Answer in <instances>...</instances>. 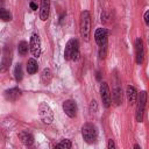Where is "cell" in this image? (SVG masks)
Returning a JSON list of instances; mask_svg holds the SVG:
<instances>
[{
  "mask_svg": "<svg viewBox=\"0 0 149 149\" xmlns=\"http://www.w3.org/2000/svg\"><path fill=\"white\" fill-rule=\"evenodd\" d=\"M79 31L83 40L87 42L90 40V34H91V15L88 10H84L80 13Z\"/></svg>",
  "mask_w": 149,
  "mask_h": 149,
  "instance_id": "1",
  "label": "cell"
},
{
  "mask_svg": "<svg viewBox=\"0 0 149 149\" xmlns=\"http://www.w3.org/2000/svg\"><path fill=\"white\" fill-rule=\"evenodd\" d=\"M107 148H108V149H114V148H115V143H114V141H113L112 139H109V140H108Z\"/></svg>",
  "mask_w": 149,
  "mask_h": 149,
  "instance_id": "25",
  "label": "cell"
},
{
  "mask_svg": "<svg viewBox=\"0 0 149 149\" xmlns=\"http://www.w3.org/2000/svg\"><path fill=\"white\" fill-rule=\"evenodd\" d=\"M14 77H15V79H16L17 81L22 80L23 71H22V65H21L20 63H19V64H16V65H15V68H14Z\"/></svg>",
  "mask_w": 149,
  "mask_h": 149,
  "instance_id": "20",
  "label": "cell"
},
{
  "mask_svg": "<svg viewBox=\"0 0 149 149\" xmlns=\"http://www.w3.org/2000/svg\"><path fill=\"white\" fill-rule=\"evenodd\" d=\"M29 6H30V8H31L33 10H36V9H37V5H36L35 2H30Z\"/></svg>",
  "mask_w": 149,
  "mask_h": 149,
  "instance_id": "27",
  "label": "cell"
},
{
  "mask_svg": "<svg viewBox=\"0 0 149 149\" xmlns=\"http://www.w3.org/2000/svg\"><path fill=\"white\" fill-rule=\"evenodd\" d=\"M12 17H13V16H12V13H10L9 10H7V9H5V8H2V7H0V20L7 22V21H10Z\"/></svg>",
  "mask_w": 149,
  "mask_h": 149,
  "instance_id": "19",
  "label": "cell"
},
{
  "mask_svg": "<svg viewBox=\"0 0 149 149\" xmlns=\"http://www.w3.org/2000/svg\"><path fill=\"white\" fill-rule=\"evenodd\" d=\"M19 137L24 146H31L34 143V136L28 132H21L19 134Z\"/></svg>",
  "mask_w": 149,
  "mask_h": 149,
  "instance_id": "15",
  "label": "cell"
},
{
  "mask_svg": "<svg viewBox=\"0 0 149 149\" xmlns=\"http://www.w3.org/2000/svg\"><path fill=\"white\" fill-rule=\"evenodd\" d=\"M51 79H52V72H51L50 69L45 68L42 71V73H41V80H42L43 85H49L50 81H51Z\"/></svg>",
  "mask_w": 149,
  "mask_h": 149,
  "instance_id": "18",
  "label": "cell"
},
{
  "mask_svg": "<svg viewBox=\"0 0 149 149\" xmlns=\"http://www.w3.org/2000/svg\"><path fill=\"white\" fill-rule=\"evenodd\" d=\"M28 43L26 42V41H21L20 43H19V45H17V50H19V54L21 55V56H24V55H27V52H28Z\"/></svg>",
  "mask_w": 149,
  "mask_h": 149,
  "instance_id": "21",
  "label": "cell"
},
{
  "mask_svg": "<svg viewBox=\"0 0 149 149\" xmlns=\"http://www.w3.org/2000/svg\"><path fill=\"white\" fill-rule=\"evenodd\" d=\"M37 70H38L37 61L35 58H29L28 63H27V72H28V74H34V73L37 72Z\"/></svg>",
  "mask_w": 149,
  "mask_h": 149,
  "instance_id": "17",
  "label": "cell"
},
{
  "mask_svg": "<svg viewBox=\"0 0 149 149\" xmlns=\"http://www.w3.org/2000/svg\"><path fill=\"white\" fill-rule=\"evenodd\" d=\"M10 61H12V54H10V49L6 48L5 49V54H3V59L0 66V72H6L9 69L10 65Z\"/></svg>",
  "mask_w": 149,
  "mask_h": 149,
  "instance_id": "13",
  "label": "cell"
},
{
  "mask_svg": "<svg viewBox=\"0 0 149 149\" xmlns=\"http://www.w3.org/2000/svg\"><path fill=\"white\" fill-rule=\"evenodd\" d=\"M71 146H72L71 141L68 140V139H65V140H62L58 144H56V148H58V149H70Z\"/></svg>",
  "mask_w": 149,
  "mask_h": 149,
  "instance_id": "22",
  "label": "cell"
},
{
  "mask_svg": "<svg viewBox=\"0 0 149 149\" xmlns=\"http://www.w3.org/2000/svg\"><path fill=\"white\" fill-rule=\"evenodd\" d=\"M97 111H98V102L93 99L90 102V112L93 114V113H97Z\"/></svg>",
  "mask_w": 149,
  "mask_h": 149,
  "instance_id": "24",
  "label": "cell"
},
{
  "mask_svg": "<svg viewBox=\"0 0 149 149\" xmlns=\"http://www.w3.org/2000/svg\"><path fill=\"white\" fill-rule=\"evenodd\" d=\"M137 106H136V114L135 119L137 122H142L143 120V114H144V108H146V102H147V92L142 91L140 94H137Z\"/></svg>",
  "mask_w": 149,
  "mask_h": 149,
  "instance_id": "4",
  "label": "cell"
},
{
  "mask_svg": "<svg viewBox=\"0 0 149 149\" xmlns=\"http://www.w3.org/2000/svg\"><path fill=\"white\" fill-rule=\"evenodd\" d=\"M144 22H146L147 26L149 24V10H147V12L144 13Z\"/></svg>",
  "mask_w": 149,
  "mask_h": 149,
  "instance_id": "26",
  "label": "cell"
},
{
  "mask_svg": "<svg viewBox=\"0 0 149 149\" xmlns=\"http://www.w3.org/2000/svg\"><path fill=\"white\" fill-rule=\"evenodd\" d=\"M106 54H107V43L106 44H101L99 45V58L100 59H104L106 57Z\"/></svg>",
  "mask_w": 149,
  "mask_h": 149,
  "instance_id": "23",
  "label": "cell"
},
{
  "mask_svg": "<svg viewBox=\"0 0 149 149\" xmlns=\"http://www.w3.org/2000/svg\"><path fill=\"white\" fill-rule=\"evenodd\" d=\"M3 95H5V99L7 101L14 102V101H16L22 95V91L19 87H12L9 90H6L5 93H3Z\"/></svg>",
  "mask_w": 149,
  "mask_h": 149,
  "instance_id": "10",
  "label": "cell"
},
{
  "mask_svg": "<svg viewBox=\"0 0 149 149\" xmlns=\"http://www.w3.org/2000/svg\"><path fill=\"white\" fill-rule=\"evenodd\" d=\"M81 136H83V139H84V141L86 143H93V142H95L97 136H98L97 127L93 123H90V122L85 123L81 127Z\"/></svg>",
  "mask_w": 149,
  "mask_h": 149,
  "instance_id": "3",
  "label": "cell"
},
{
  "mask_svg": "<svg viewBox=\"0 0 149 149\" xmlns=\"http://www.w3.org/2000/svg\"><path fill=\"white\" fill-rule=\"evenodd\" d=\"M126 95H127L128 102L130 105H134L135 101H136V98H137V91H136V88L134 86H132V85L127 86V88H126Z\"/></svg>",
  "mask_w": 149,
  "mask_h": 149,
  "instance_id": "14",
  "label": "cell"
},
{
  "mask_svg": "<svg viewBox=\"0 0 149 149\" xmlns=\"http://www.w3.org/2000/svg\"><path fill=\"white\" fill-rule=\"evenodd\" d=\"M38 115L41 118V120L47 123V125H50L52 121H54V113L50 108V106L45 102H41L40 106H38Z\"/></svg>",
  "mask_w": 149,
  "mask_h": 149,
  "instance_id": "5",
  "label": "cell"
},
{
  "mask_svg": "<svg viewBox=\"0 0 149 149\" xmlns=\"http://www.w3.org/2000/svg\"><path fill=\"white\" fill-rule=\"evenodd\" d=\"M50 12V0H41V9H40V17L42 21H47L49 17Z\"/></svg>",
  "mask_w": 149,
  "mask_h": 149,
  "instance_id": "12",
  "label": "cell"
},
{
  "mask_svg": "<svg viewBox=\"0 0 149 149\" xmlns=\"http://www.w3.org/2000/svg\"><path fill=\"white\" fill-rule=\"evenodd\" d=\"M100 95H101L104 106L106 108H108L111 106L112 99H111V92H109V88H108L107 83H101V85H100Z\"/></svg>",
  "mask_w": 149,
  "mask_h": 149,
  "instance_id": "8",
  "label": "cell"
},
{
  "mask_svg": "<svg viewBox=\"0 0 149 149\" xmlns=\"http://www.w3.org/2000/svg\"><path fill=\"white\" fill-rule=\"evenodd\" d=\"M107 38H108V31L105 28H98L94 31V40L97 42L98 45L101 44H106L107 43Z\"/></svg>",
  "mask_w": 149,
  "mask_h": 149,
  "instance_id": "11",
  "label": "cell"
},
{
  "mask_svg": "<svg viewBox=\"0 0 149 149\" xmlns=\"http://www.w3.org/2000/svg\"><path fill=\"white\" fill-rule=\"evenodd\" d=\"M77 109L78 108H77V104L74 100L69 99L63 102V111L69 118H74L77 115Z\"/></svg>",
  "mask_w": 149,
  "mask_h": 149,
  "instance_id": "7",
  "label": "cell"
},
{
  "mask_svg": "<svg viewBox=\"0 0 149 149\" xmlns=\"http://www.w3.org/2000/svg\"><path fill=\"white\" fill-rule=\"evenodd\" d=\"M135 56H136V63L142 64L144 58V47L142 38H136L135 41Z\"/></svg>",
  "mask_w": 149,
  "mask_h": 149,
  "instance_id": "9",
  "label": "cell"
},
{
  "mask_svg": "<svg viewBox=\"0 0 149 149\" xmlns=\"http://www.w3.org/2000/svg\"><path fill=\"white\" fill-rule=\"evenodd\" d=\"M113 101L116 106H119L121 102H122V99H123V92H122V88L121 87H115L114 91H113Z\"/></svg>",
  "mask_w": 149,
  "mask_h": 149,
  "instance_id": "16",
  "label": "cell"
},
{
  "mask_svg": "<svg viewBox=\"0 0 149 149\" xmlns=\"http://www.w3.org/2000/svg\"><path fill=\"white\" fill-rule=\"evenodd\" d=\"M134 148H135V149H139V148H140V146H139V144H135V146H134Z\"/></svg>",
  "mask_w": 149,
  "mask_h": 149,
  "instance_id": "29",
  "label": "cell"
},
{
  "mask_svg": "<svg viewBox=\"0 0 149 149\" xmlns=\"http://www.w3.org/2000/svg\"><path fill=\"white\" fill-rule=\"evenodd\" d=\"M79 57V43L77 38H71L68 41L64 50V59L70 61V59H78Z\"/></svg>",
  "mask_w": 149,
  "mask_h": 149,
  "instance_id": "2",
  "label": "cell"
},
{
  "mask_svg": "<svg viewBox=\"0 0 149 149\" xmlns=\"http://www.w3.org/2000/svg\"><path fill=\"white\" fill-rule=\"evenodd\" d=\"M97 79H98V80L101 79V74H100V72H97Z\"/></svg>",
  "mask_w": 149,
  "mask_h": 149,
  "instance_id": "28",
  "label": "cell"
},
{
  "mask_svg": "<svg viewBox=\"0 0 149 149\" xmlns=\"http://www.w3.org/2000/svg\"><path fill=\"white\" fill-rule=\"evenodd\" d=\"M29 49L30 52L35 58H38L42 54V48H41V40L37 34H33L30 37V43H29Z\"/></svg>",
  "mask_w": 149,
  "mask_h": 149,
  "instance_id": "6",
  "label": "cell"
}]
</instances>
